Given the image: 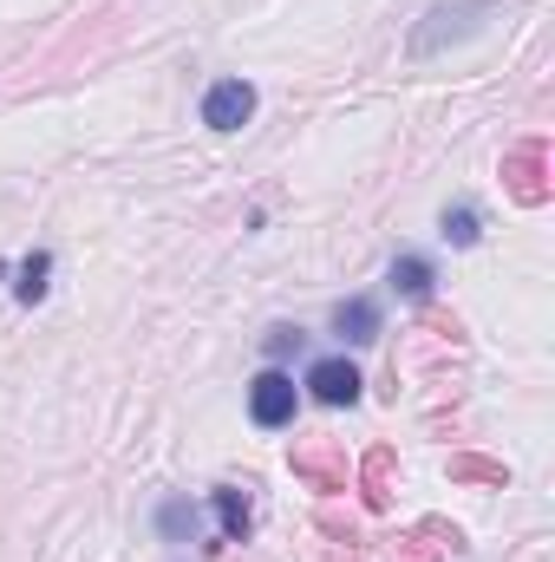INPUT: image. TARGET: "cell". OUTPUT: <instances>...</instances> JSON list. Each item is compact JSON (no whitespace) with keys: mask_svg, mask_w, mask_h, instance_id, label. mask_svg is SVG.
Returning a JSON list of instances; mask_svg holds the SVG:
<instances>
[{"mask_svg":"<svg viewBox=\"0 0 555 562\" xmlns=\"http://www.w3.org/2000/svg\"><path fill=\"white\" fill-rule=\"evenodd\" d=\"M294 406H301V393H294V380L269 367V373H256L249 380V419L262 425V431H281V425H294Z\"/></svg>","mask_w":555,"mask_h":562,"instance_id":"6da1fadb","label":"cell"},{"mask_svg":"<svg viewBox=\"0 0 555 562\" xmlns=\"http://www.w3.org/2000/svg\"><path fill=\"white\" fill-rule=\"evenodd\" d=\"M249 119H256V86L249 79H216L203 92V125L209 132H242Z\"/></svg>","mask_w":555,"mask_h":562,"instance_id":"7a4b0ae2","label":"cell"},{"mask_svg":"<svg viewBox=\"0 0 555 562\" xmlns=\"http://www.w3.org/2000/svg\"><path fill=\"white\" fill-rule=\"evenodd\" d=\"M307 393H314L320 406H360V373H353L347 360H314V367H307Z\"/></svg>","mask_w":555,"mask_h":562,"instance_id":"3957f363","label":"cell"},{"mask_svg":"<svg viewBox=\"0 0 555 562\" xmlns=\"http://www.w3.org/2000/svg\"><path fill=\"white\" fill-rule=\"evenodd\" d=\"M333 327H340V340H353V347H366V340H380V301H340L333 307Z\"/></svg>","mask_w":555,"mask_h":562,"instance_id":"277c9868","label":"cell"},{"mask_svg":"<svg viewBox=\"0 0 555 562\" xmlns=\"http://www.w3.org/2000/svg\"><path fill=\"white\" fill-rule=\"evenodd\" d=\"M216 524H223V543H242V537H249V497H242L236 484L216 491Z\"/></svg>","mask_w":555,"mask_h":562,"instance_id":"5b68a950","label":"cell"},{"mask_svg":"<svg viewBox=\"0 0 555 562\" xmlns=\"http://www.w3.org/2000/svg\"><path fill=\"white\" fill-rule=\"evenodd\" d=\"M510 177H517V196L523 203H543V183L530 177V170H543V144H523V150H510V164H503Z\"/></svg>","mask_w":555,"mask_h":562,"instance_id":"8992f818","label":"cell"},{"mask_svg":"<svg viewBox=\"0 0 555 562\" xmlns=\"http://www.w3.org/2000/svg\"><path fill=\"white\" fill-rule=\"evenodd\" d=\"M393 288H399L406 301H431V262H424V256H399V262H393Z\"/></svg>","mask_w":555,"mask_h":562,"instance_id":"52a82bcc","label":"cell"},{"mask_svg":"<svg viewBox=\"0 0 555 562\" xmlns=\"http://www.w3.org/2000/svg\"><path fill=\"white\" fill-rule=\"evenodd\" d=\"M46 276H53V256H46V249H33V256L20 262V281H13V294H20V301H39V294H46Z\"/></svg>","mask_w":555,"mask_h":562,"instance_id":"ba28073f","label":"cell"},{"mask_svg":"<svg viewBox=\"0 0 555 562\" xmlns=\"http://www.w3.org/2000/svg\"><path fill=\"white\" fill-rule=\"evenodd\" d=\"M157 530H163V537H170V543H183V537H190V530H196V510H190V504H183V497H170V504H163V510H157Z\"/></svg>","mask_w":555,"mask_h":562,"instance_id":"9c48e42d","label":"cell"},{"mask_svg":"<svg viewBox=\"0 0 555 562\" xmlns=\"http://www.w3.org/2000/svg\"><path fill=\"white\" fill-rule=\"evenodd\" d=\"M444 236H451L457 249H471V243H477V210H451V216H444Z\"/></svg>","mask_w":555,"mask_h":562,"instance_id":"30bf717a","label":"cell"},{"mask_svg":"<svg viewBox=\"0 0 555 562\" xmlns=\"http://www.w3.org/2000/svg\"><path fill=\"white\" fill-rule=\"evenodd\" d=\"M269 360H287V353H301V327H269Z\"/></svg>","mask_w":555,"mask_h":562,"instance_id":"8fae6325","label":"cell"}]
</instances>
